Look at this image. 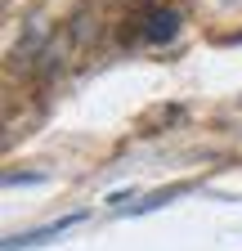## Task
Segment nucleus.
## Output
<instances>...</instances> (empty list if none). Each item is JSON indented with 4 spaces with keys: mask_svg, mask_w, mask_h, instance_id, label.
<instances>
[{
    "mask_svg": "<svg viewBox=\"0 0 242 251\" xmlns=\"http://www.w3.org/2000/svg\"><path fill=\"white\" fill-rule=\"evenodd\" d=\"M175 31H179V14L175 9H166V5L148 9V18H144V41L162 45V41H175Z\"/></svg>",
    "mask_w": 242,
    "mask_h": 251,
    "instance_id": "nucleus-1",
    "label": "nucleus"
}]
</instances>
